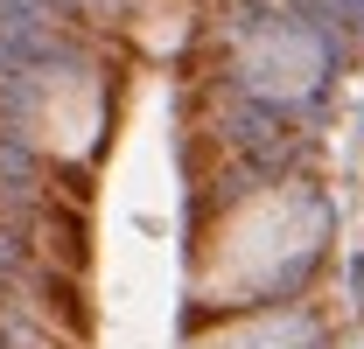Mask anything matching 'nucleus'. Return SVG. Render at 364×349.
<instances>
[{
  "instance_id": "4",
  "label": "nucleus",
  "mask_w": 364,
  "mask_h": 349,
  "mask_svg": "<svg viewBox=\"0 0 364 349\" xmlns=\"http://www.w3.org/2000/svg\"><path fill=\"white\" fill-rule=\"evenodd\" d=\"M245 77L267 91H301L316 77V43L309 35H287V28H267L259 43L245 49Z\"/></svg>"
},
{
  "instance_id": "3",
  "label": "nucleus",
  "mask_w": 364,
  "mask_h": 349,
  "mask_svg": "<svg viewBox=\"0 0 364 349\" xmlns=\"http://www.w3.org/2000/svg\"><path fill=\"white\" fill-rule=\"evenodd\" d=\"M36 133H43L49 147H85L91 133H98V98H91V84L85 77H49V91H43V112H36Z\"/></svg>"
},
{
  "instance_id": "2",
  "label": "nucleus",
  "mask_w": 364,
  "mask_h": 349,
  "mask_svg": "<svg viewBox=\"0 0 364 349\" xmlns=\"http://www.w3.org/2000/svg\"><path fill=\"white\" fill-rule=\"evenodd\" d=\"M316 343V321L301 307H252V314H231L218 328L189 336L182 349H309Z\"/></svg>"
},
{
  "instance_id": "1",
  "label": "nucleus",
  "mask_w": 364,
  "mask_h": 349,
  "mask_svg": "<svg viewBox=\"0 0 364 349\" xmlns=\"http://www.w3.org/2000/svg\"><path fill=\"white\" fill-rule=\"evenodd\" d=\"M316 245H322V203L301 189H267L210 231V245L196 259V301L210 307L259 301L316 259Z\"/></svg>"
}]
</instances>
